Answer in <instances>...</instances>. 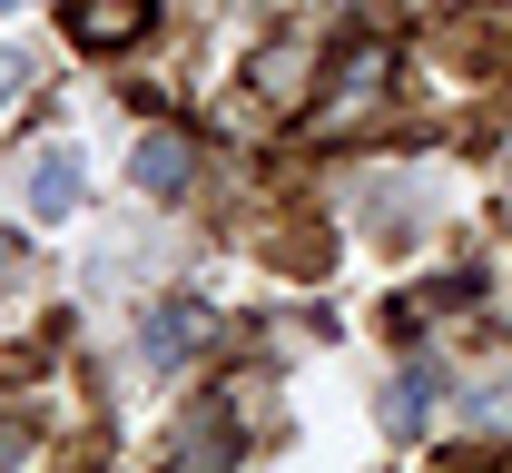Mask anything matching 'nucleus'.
I'll use <instances>...</instances> for the list:
<instances>
[{
    "instance_id": "nucleus-1",
    "label": "nucleus",
    "mask_w": 512,
    "mask_h": 473,
    "mask_svg": "<svg viewBox=\"0 0 512 473\" xmlns=\"http://www.w3.org/2000/svg\"><path fill=\"white\" fill-rule=\"evenodd\" d=\"M79 207H89V148L79 138H40L20 158V217L30 227H69Z\"/></svg>"
},
{
    "instance_id": "nucleus-2",
    "label": "nucleus",
    "mask_w": 512,
    "mask_h": 473,
    "mask_svg": "<svg viewBox=\"0 0 512 473\" xmlns=\"http://www.w3.org/2000/svg\"><path fill=\"white\" fill-rule=\"evenodd\" d=\"M355 227H365L375 247H424V227H434V178H414V168L355 178Z\"/></svg>"
},
{
    "instance_id": "nucleus-3",
    "label": "nucleus",
    "mask_w": 512,
    "mask_h": 473,
    "mask_svg": "<svg viewBox=\"0 0 512 473\" xmlns=\"http://www.w3.org/2000/svg\"><path fill=\"white\" fill-rule=\"evenodd\" d=\"M434 395H444V375H434V365H404V375L384 385V434H424V424H434Z\"/></svg>"
},
{
    "instance_id": "nucleus-4",
    "label": "nucleus",
    "mask_w": 512,
    "mask_h": 473,
    "mask_svg": "<svg viewBox=\"0 0 512 473\" xmlns=\"http://www.w3.org/2000/svg\"><path fill=\"white\" fill-rule=\"evenodd\" d=\"M207 345V306H148V365H188Z\"/></svg>"
},
{
    "instance_id": "nucleus-5",
    "label": "nucleus",
    "mask_w": 512,
    "mask_h": 473,
    "mask_svg": "<svg viewBox=\"0 0 512 473\" xmlns=\"http://www.w3.org/2000/svg\"><path fill=\"white\" fill-rule=\"evenodd\" d=\"M128 178H138L148 198H178V188H188V138L148 129V138H138V158H128Z\"/></svg>"
},
{
    "instance_id": "nucleus-6",
    "label": "nucleus",
    "mask_w": 512,
    "mask_h": 473,
    "mask_svg": "<svg viewBox=\"0 0 512 473\" xmlns=\"http://www.w3.org/2000/svg\"><path fill=\"white\" fill-rule=\"evenodd\" d=\"M69 20H79V40H89V50H119V40L148 30V0H79Z\"/></svg>"
},
{
    "instance_id": "nucleus-7",
    "label": "nucleus",
    "mask_w": 512,
    "mask_h": 473,
    "mask_svg": "<svg viewBox=\"0 0 512 473\" xmlns=\"http://www.w3.org/2000/svg\"><path fill=\"white\" fill-rule=\"evenodd\" d=\"M463 424H473V434H512V365H503V375H473Z\"/></svg>"
},
{
    "instance_id": "nucleus-8",
    "label": "nucleus",
    "mask_w": 512,
    "mask_h": 473,
    "mask_svg": "<svg viewBox=\"0 0 512 473\" xmlns=\"http://www.w3.org/2000/svg\"><path fill=\"white\" fill-rule=\"evenodd\" d=\"M20 89H30V60H20V50H10V40H0V109H10V99H20Z\"/></svg>"
},
{
    "instance_id": "nucleus-9",
    "label": "nucleus",
    "mask_w": 512,
    "mask_h": 473,
    "mask_svg": "<svg viewBox=\"0 0 512 473\" xmlns=\"http://www.w3.org/2000/svg\"><path fill=\"white\" fill-rule=\"evenodd\" d=\"M0 10H30V0H0Z\"/></svg>"
}]
</instances>
